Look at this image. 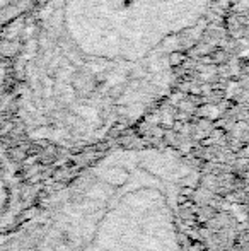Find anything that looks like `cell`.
Listing matches in <instances>:
<instances>
[{
    "instance_id": "2",
    "label": "cell",
    "mask_w": 249,
    "mask_h": 251,
    "mask_svg": "<svg viewBox=\"0 0 249 251\" xmlns=\"http://www.w3.org/2000/svg\"><path fill=\"white\" fill-rule=\"evenodd\" d=\"M21 190L10 164L0 155V229L9 226L19 210Z\"/></svg>"
},
{
    "instance_id": "3",
    "label": "cell",
    "mask_w": 249,
    "mask_h": 251,
    "mask_svg": "<svg viewBox=\"0 0 249 251\" xmlns=\"http://www.w3.org/2000/svg\"><path fill=\"white\" fill-rule=\"evenodd\" d=\"M167 60H169V65L176 69V67L183 65V62L186 60V55H184L183 51H173L169 56H167Z\"/></svg>"
},
{
    "instance_id": "1",
    "label": "cell",
    "mask_w": 249,
    "mask_h": 251,
    "mask_svg": "<svg viewBox=\"0 0 249 251\" xmlns=\"http://www.w3.org/2000/svg\"><path fill=\"white\" fill-rule=\"evenodd\" d=\"M196 179L176 152H111L7 231L0 251H193L184 207Z\"/></svg>"
}]
</instances>
